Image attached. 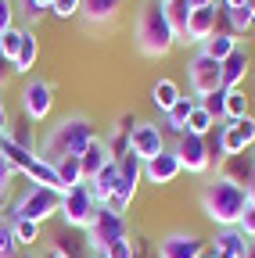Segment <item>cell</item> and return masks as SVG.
I'll return each instance as SVG.
<instances>
[{
  "mask_svg": "<svg viewBox=\"0 0 255 258\" xmlns=\"http://www.w3.org/2000/svg\"><path fill=\"white\" fill-rule=\"evenodd\" d=\"M0 154H4V158H8V165H11L15 172H22V169L29 165V161H33V158H36L33 151H25V147H18V144H15L11 137H0Z\"/></svg>",
  "mask_w": 255,
  "mask_h": 258,
  "instance_id": "cell-29",
  "label": "cell"
},
{
  "mask_svg": "<svg viewBox=\"0 0 255 258\" xmlns=\"http://www.w3.org/2000/svg\"><path fill=\"white\" fill-rule=\"evenodd\" d=\"M216 25H219V8H216V4L194 8V11H190V18H187V40H183V43H205L212 32H216Z\"/></svg>",
  "mask_w": 255,
  "mask_h": 258,
  "instance_id": "cell-16",
  "label": "cell"
},
{
  "mask_svg": "<svg viewBox=\"0 0 255 258\" xmlns=\"http://www.w3.org/2000/svg\"><path fill=\"white\" fill-rule=\"evenodd\" d=\"M251 161H255V144H251Z\"/></svg>",
  "mask_w": 255,
  "mask_h": 258,
  "instance_id": "cell-50",
  "label": "cell"
},
{
  "mask_svg": "<svg viewBox=\"0 0 255 258\" xmlns=\"http://www.w3.org/2000/svg\"><path fill=\"white\" fill-rule=\"evenodd\" d=\"M8 29H15V4L11 0H0V36H4Z\"/></svg>",
  "mask_w": 255,
  "mask_h": 258,
  "instance_id": "cell-38",
  "label": "cell"
},
{
  "mask_svg": "<svg viewBox=\"0 0 255 258\" xmlns=\"http://www.w3.org/2000/svg\"><path fill=\"white\" fill-rule=\"evenodd\" d=\"M187 79H190V90H194V97H209V93L223 90V86H219V61H212V57L201 54V50L190 57V64H187Z\"/></svg>",
  "mask_w": 255,
  "mask_h": 258,
  "instance_id": "cell-8",
  "label": "cell"
},
{
  "mask_svg": "<svg viewBox=\"0 0 255 258\" xmlns=\"http://www.w3.org/2000/svg\"><path fill=\"white\" fill-rule=\"evenodd\" d=\"M90 190H93V198H97V205H105L108 198H112V194H115V186H119V165H115V161H108V165L97 172V176H93L90 183H86Z\"/></svg>",
  "mask_w": 255,
  "mask_h": 258,
  "instance_id": "cell-22",
  "label": "cell"
},
{
  "mask_svg": "<svg viewBox=\"0 0 255 258\" xmlns=\"http://www.w3.org/2000/svg\"><path fill=\"white\" fill-rule=\"evenodd\" d=\"M54 108V86L43 83V79H33L25 90H22V111L29 122H43Z\"/></svg>",
  "mask_w": 255,
  "mask_h": 258,
  "instance_id": "cell-10",
  "label": "cell"
},
{
  "mask_svg": "<svg viewBox=\"0 0 255 258\" xmlns=\"http://www.w3.org/2000/svg\"><path fill=\"white\" fill-rule=\"evenodd\" d=\"M201 258H212V254H201Z\"/></svg>",
  "mask_w": 255,
  "mask_h": 258,
  "instance_id": "cell-52",
  "label": "cell"
},
{
  "mask_svg": "<svg viewBox=\"0 0 255 258\" xmlns=\"http://www.w3.org/2000/svg\"><path fill=\"white\" fill-rule=\"evenodd\" d=\"M255 144V118L244 115V118H234L219 129V151L223 154H241V151H251Z\"/></svg>",
  "mask_w": 255,
  "mask_h": 258,
  "instance_id": "cell-9",
  "label": "cell"
},
{
  "mask_svg": "<svg viewBox=\"0 0 255 258\" xmlns=\"http://www.w3.org/2000/svg\"><path fill=\"white\" fill-rule=\"evenodd\" d=\"M54 251H61L65 258H86V254H93V251H90V240H86V237H79L72 226H65V230L58 233Z\"/></svg>",
  "mask_w": 255,
  "mask_h": 258,
  "instance_id": "cell-21",
  "label": "cell"
},
{
  "mask_svg": "<svg viewBox=\"0 0 255 258\" xmlns=\"http://www.w3.org/2000/svg\"><path fill=\"white\" fill-rule=\"evenodd\" d=\"M119 237H126V219L115 215V212H108L105 205H97V212H93V219H90V226H86L90 251H93V254H105V247H108L112 240H119Z\"/></svg>",
  "mask_w": 255,
  "mask_h": 258,
  "instance_id": "cell-6",
  "label": "cell"
},
{
  "mask_svg": "<svg viewBox=\"0 0 255 258\" xmlns=\"http://www.w3.org/2000/svg\"><path fill=\"white\" fill-rule=\"evenodd\" d=\"M15 258H36V254H29V251H22V254H15Z\"/></svg>",
  "mask_w": 255,
  "mask_h": 258,
  "instance_id": "cell-49",
  "label": "cell"
},
{
  "mask_svg": "<svg viewBox=\"0 0 255 258\" xmlns=\"http://www.w3.org/2000/svg\"><path fill=\"white\" fill-rule=\"evenodd\" d=\"M166 151V137H162V129L151 125V122H137L130 129V154H137L140 161L155 158V154H162Z\"/></svg>",
  "mask_w": 255,
  "mask_h": 258,
  "instance_id": "cell-12",
  "label": "cell"
},
{
  "mask_svg": "<svg viewBox=\"0 0 255 258\" xmlns=\"http://www.w3.org/2000/svg\"><path fill=\"white\" fill-rule=\"evenodd\" d=\"M244 258H255V240H248V247H244Z\"/></svg>",
  "mask_w": 255,
  "mask_h": 258,
  "instance_id": "cell-46",
  "label": "cell"
},
{
  "mask_svg": "<svg viewBox=\"0 0 255 258\" xmlns=\"http://www.w3.org/2000/svg\"><path fill=\"white\" fill-rule=\"evenodd\" d=\"M223 108H227V122L244 118V115H248V97H244V90H227V97H223Z\"/></svg>",
  "mask_w": 255,
  "mask_h": 258,
  "instance_id": "cell-30",
  "label": "cell"
},
{
  "mask_svg": "<svg viewBox=\"0 0 255 258\" xmlns=\"http://www.w3.org/2000/svg\"><path fill=\"white\" fill-rule=\"evenodd\" d=\"M180 172H183V169H180V158H176V151H173V147H166L162 154H155V158H147V161H144V179H147V183H155V186L173 183Z\"/></svg>",
  "mask_w": 255,
  "mask_h": 258,
  "instance_id": "cell-14",
  "label": "cell"
},
{
  "mask_svg": "<svg viewBox=\"0 0 255 258\" xmlns=\"http://www.w3.org/2000/svg\"><path fill=\"white\" fill-rule=\"evenodd\" d=\"M248 0H223V8H244Z\"/></svg>",
  "mask_w": 255,
  "mask_h": 258,
  "instance_id": "cell-45",
  "label": "cell"
},
{
  "mask_svg": "<svg viewBox=\"0 0 255 258\" xmlns=\"http://www.w3.org/2000/svg\"><path fill=\"white\" fill-rule=\"evenodd\" d=\"M79 8H83V0H50L47 4V11H54L58 18H72V15H79Z\"/></svg>",
  "mask_w": 255,
  "mask_h": 258,
  "instance_id": "cell-37",
  "label": "cell"
},
{
  "mask_svg": "<svg viewBox=\"0 0 255 258\" xmlns=\"http://www.w3.org/2000/svg\"><path fill=\"white\" fill-rule=\"evenodd\" d=\"M58 212H61V219H65V226H72V230H86L93 212H97V198H93V190L86 183H79V186L61 194V208Z\"/></svg>",
  "mask_w": 255,
  "mask_h": 258,
  "instance_id": "cell-5",
  "label": "cell"
},
{
  "mask_svg": "<svg viewBox=\"0 0 255 258\" xmlns=\"http://www.w3.org/2000/svg\"><path fill=\"white\" fill-rule=\"evenodd\" d=\"M244 247H248V237L230 226V230H219L216 233V244H212V258H244Z\"/></svg>",
  "mask_w": 255,
  "mask_h": 258,
  "instance_id": "cell-17",
  "label": "cell"
},
{
  "mask_svg": "<svg viewBox=\"0 0 255 258\" xmlns=\"http://www.w3.org/2000/svg\"><path fill=\"white\" fill-rule=\"evenodd\" d=\"M223 97H227V90H216V93H209V97H201V101H198L212 122H227V108H223Z\"/></svg>",
  "mask_w": 255,
  "mask_h": 258,
  "instance_id": "cell-33",
  "label": "cell"
},
{
  "mask_svg": "<svg viewBox=\"0 0 255 258\" xmlns=\"http://www.w3.org/2000/svg\"><path fill=\"white\" fill-rule=\"evenodd\" d=\"M119 8H122V0H83L79 15L93 25H101V22H112L119 15Z\"/></svg>",
  "mask_w": 255,
  "mask_h": 258,
  "instance_id": "cell-23",
  "label": "cell"
},
{
  "mask_svg": "<svg viewBox=\"0 0 255 258\" xmlns=\"http://www.w3.org/2000/svg\"><path fill=\"white\" fill-rule=\"evenodd\" d=\"M216 122L205 115V108L201 104H194V111H190V118H187V129L183 133H194V137H209V129H212Z\"/></svg>",
  "mask_w": 255,
  "mask_h": 258,
  "instance_id": "cell-34",
  "label": "cell"
},
{
  "mask_svg": "<svg viewBox=\"0 0 255 258\" xmlns=\"http://www.w3.org/2000/svg\"><path fill=\"white\" fill-rule=\"evenodd\" d=\"M18 43H22V29H8L4 36H0V54H4L11 64H15V57H18Z\"/></svg>",
  "mask_w": 255,
  "mask_h": 258,
  "instance_id": "cell-36",
  "label": "cell"
},
{
  "mask_svg": "<svg viewBox=\"0 0 255 258\" xmlns=\"http://www.w3.org/2000/svg\"><path fill=\"white\" fill-rule=\"evenodd\" d=\"M54 172H58V179H61V194L83 183V169H79V158H61V161H54Z\"/></svg>",
  "mask_w": 255,
  "mask_h": 258,
  "instance_id": "cell-28",
  "label": "cell"
},
{
  "mask_svg": "<svg viewBox=\"0 0 255 258\" xmlns=\"http://www.w3.org/2000/svg\"><path fill=\"white\" fill-rule=\"evenodd\" d=\"M11 176H15V169L8 165V158L0 154V194H8V186H11Z\"/></svg>",
  "mask_w": 255,
  "mask_h": 258,
  "instance_id": "cell-40",
  "label": "cell"
},
{
  "mask_svg": "<svg viewBox=\"0 0 255 258\" xmlns=\"http://www.w3.org/2000/svg\"><path fill=\"white\" fill-rule=\"evenodd\" d=\"M11 76H15V64H11V61H8L4 54H0V86H4V83H8Z\"/></svg>",
  "mask_w": 255,
  "mask_h": 258,
  "instance_id": "cell-42",
  "label": "cell"
},
{
  "mask_svg": "<svg viewBox=\"0 0 255 258\" xmlns=\"http://www.w3.org/2000/svg\"><path fill=\"white\" fill-rule=\"evenodd\" d=\"M4 137H11L18 147H25V151H33V154H36V144H33V125H29V118H15V129H8Z\"/></svg>",
  "mask_w": 255,
  "mask_h": 258,
  "instance_id": "cell-31",
  "label": "cell"
},
{
  "mask_svg": "<svg viewBox=\"0 0 255 258\" xmlns=\"http://www.w3.org/2000/svg\"><path fill=\"white\" fill-rule=\"evenodd\" d=\"M248 64H251L248 50H244V47H237L227 61H219V86H223V90H244Z\"/></svg>",
  "mask_w": 255,
  "mask_h": 258,
  "instance_id": "cell-15",
  "label": "cell"
},
{
  "mask_svg": "<svg viewBox=\"0 0 255 258\" xmlns=\"http://www.w3.org/2000/svg\"><path fill=\"white\" fill-rule=\"evenodd\" d=\"M112 161V154H108V147H105V140H93L83 154H79V169H83V183H90L93 176H97L105 165Z\"/></svg>",
  "mask_w": 255,
  "mask_h": 258,
  "instance_id": "cell-18",
  "label": "cell"
},
{
  "mask_svg": "<svg viewBox=\"0 0 255 258\" xmlns=\"http://www.w3.org/2000/svg\"><path fill=\"white\" fill-rule=\"evenodd\" d=\"M15 254V233H11V226L0 222V258H11Z\"/></svg>",
  "mask_w": 255,
  "mask_h": 258,
  "instance_id": "cell-39",
  "label": "cell"
},
{
  "mask_svg": "<svg viewBox=\"0 0 255 258\" xmlns=\"http://www.w3.org/2000/svg\"><path fill=\"white\" fill-rule=\"evenodd\" d=\"M176 158H180V169H187V172H194V176H201V172H209V165H212V154H209V137H194V133H180L176 137Z\"/></svg>",
  "mask_w": 255,
  "mask_h": 258,
  "instance_id": "cell-7",
  "label": "cell"
},
{
  "mask_svg": "<svg viewBox=\"0 0 255 258\" xmlns=\"http://www.w3.org/2000/svg\"><path fill=\"white\" fill-rule=\"evenodd\" d=\"M93 140H97V133H93V122L90 118H83V115H69V118H61L50 133H47V140H43V147H40V158L43 161H61V158H79Z\"/></svg>",
  "mask_w": 255,
  "mask_h": 258,
  "instance_id": "cell-1",
  "label": "cell"
},
{
  "mask_svg": "<svg viewBox=\"0 0 255 258\" xmlns=\"http://www.w3.org/2000/svg\"><path fill=\"white\" fill-rule=\"evenodd\" d=\"M205 240L198 233H169L158 240V258H201Z\"/></svg>",
  "mask_w": 255,
  "mask_h": 258,
  "instance_id": "cell-13",
  "label": "cell"
},
{
  "mask_svg": "<svg viewBox=\"0 0 255 258\" xmlns=\"http://www.w3.org/2000/svg\"><path fill=\"white\" fill-rule=\"evenodd\" d=\"M244 8H248V15H251V22H255V0H248Z\"/></svg>",
  "mask_w": 255,
  "mask_h": 258,
  "instance_id": "cell-47",
  "label": "cell"
},
{
  "mask_svg": "<svg viewBox=\"0 0 255 258\" xmlns=\"http://www.w3.org/2000/svg\"><path fill=\"white\" fill-rule=\"evenodd\" d=\"M93 258H105V254H93Z\"/></svg>",
  "mask_w": 255,
  "mask_h": 258,
  "instance_id": "cell-51",
  "label": "cell"
},
{
  "mask_svg": "<svg viewBox=\"0 0 255 258\" xmlns=\"http://www.w3.org/2000/svg\"><path fill=\"white\" fill-rule=\"evenodd\" d=\"M190 111H194V101H190V97H180V101L166 111V129H169V133H183V129H187V118H190Z\"/></svg>",
  "mask_w": 255,
  "mask_h": 258,
  "instance_id": "cell-27",
  "label": "cell"
},
{
  "mask_svg": "<svg viewBox=\"0 0 255 258\" xmlns=\"http://www.w3.org/2000/svg\"><path fill=\"white\" fill-rule=\"evenodd\" d=\"M180 97H183V93H180V86H176L173 79H158V83L151 86V101H155L158 111H169V108L180 101Z\"/></svg>",
  "mask_w": 255,
  "mask_h": 258,
  "instance_id": "cell-26",
  "label": "cell"
},
{
  "mask_svg": "<svg viewBox=\"0 0 255 258\" xmlns=\"http://www.w3.org/2000/svg\"><path fill=\"white\" fill-rule=\"evenodd\" d=\"M219 179H227L241 190H248L255 183V161H251V151H241V154H223L219 158V169H216Z\"/></svg>",
  "mask_w": 255,
  "mask_h": 258,
  "instance_id": "cell-11",
  "label": "cell"
},
{
  "mask_svg": "<svg viewBox=\"0 0 255 258\" xmlns=\"http://www.w3.org/2000/svg\"><path fill=\"white\" fill-rule=\"evenodd\" d=\"M58 208H61V194H58V190L33 186V190L25 194V198H18V201H15L11 215H15V219H29V222L43 226L50 215H58Z\"/></svg>",
  "mask_w": 255,
  "mask_h": 258,
  "instance_id": "cell-4",
  "label": "cell"
},
{
  "mask_svg": "<svg viewBox=\"0 0 255 258\" xmlns=\"http://www.w3.org/2000/svg\"><path fill=\"white\" fill-rule=\"evenodd\" d=\"M187 4H190V11H194V8H209V4H216V0H187Z\"/></svg>",
  "mask_w": 255,
  "mask_h": 258,
  "instance_id": "cell-44",
  "label": "cell"
},
{
  "mask_svg": "<svg viewBox=\"0 0 255 258\" xmlns=\"http://www.w3.org/2000/svg\"><path fill=\"white\" fill-rule=\"evenodd\" d=\"M22 4H25V15H29V18H40L50 0H22Z\"/></svg>",
  "mask_w": 255,
  "mask_h": 258,
  "instance_id": "cell-41",
  "label": "cell"
},
{
  "mask_svg": "<svg viewBox=\"0 0 255 258\" xmlns=\"http://www.w3.org/2000/svg\"><path fill=\"white\" fill-rule=\"evenodd\" d=\"M40 57V43L29 29H22V43H18V57H15V72H29Z\"/></svg>",
  "mask_w": 255,
  "mask_h": 258,
  "instance_id": "cell-24",
  "label": "cell"
},
{
  "mask_svg": "<svg viewBox=\"0 0 255 258\" xmlns=\"http://www.w3.org/2000/svg\"><path fill=\"white\" fill-rule=\"evenodd\" d=\"M151 258H158V254H151Z\"/></svg>",
  "mask_w": 255,
  "mask_h": 258,
  "instance_id": "cell-53",
  "label": "cell"
},
{
  "mask_svg": "<svg viewBox=\"0 0 255 258\" xmlns=\"http://www.w3.org/2000/svg\"><path fill=\"white\" fill-rule=\"evenodd\" d=\"M11 233H15V244L29 247V244H36L40 226H36V222H29V219H15V222H11Z\"/></svg>",
  "mask_w": 255,
  "mask_h": 258,
  "instance_id": "cell-32",
  "label": "cell"
},
{
  "mask_svg": "<svg viewBox=\"0 0 255 258\" xmlns=\"http://www.w3.org/2000/svg\"><path fill=\"white\" fill-rule=\"evenodd\" d=\"M219 18L227 22V32H230V36H241V32L255 29V22H251V15H248V8H223V4H219Z\"/></svg>",
  "mask_w": 255,
  "mask_h": 258,
  "instance_id": "cell-25",
  "label": "cell"
},
{
  "mask_svg": "<svg viewBox=\"0 0 255 258\" xmlns=\"http://www.w3.org/2000/svg\"><path fill=\"white\" fill-rule=\"evenodd\" d=\"M11 129V122H8V108H4V101H0V137H4Z\"/></svg>",
  "mask_w": 255,
  "mask_h": 258,
  "instance_id": "cell-43",
  "label": "cell"
},
{
  "mask_svg": "<svg viewBox=\"0 0 255 258\" xmlns=\"http://www.w3.org/2000/svg\"><path fill=\"white\" fill-rule=\"evenodd\" d=\"M162 4H166V0H162Z\"/></svg>",
  "mask_w": 255,
  "mask_h": 258,
  "instance_id": "cell-54",
  "label": "cell"
},
{
  "mask_svg": "<svg viewBox=\"0 0 255 258\" xmlns=\"http://www.w3.org/2000/svg\"><path fill=\"white\" fill-rule=\"evenodd\" d=\"M176 47V32L169 25L166 4L162 0H147L137 15V50L144 57H166Z\"/></svg>",
  "mask_w": 255,
  "mask_h": 258,
  "instance_id": "cell-2",
  "label": "cell"
},
{
  "mask_svg": "<svg viewBox=\"0 0 255 258\" xmlns=\"http://www.w3.org/2000/svg\"><path fill=\"white\" fill-rule=\"evenodd\" d=\"M237 47H241V40H237V36H230L227 29H216L212 36L201 43V54H209L212 61H227V57H230Z\"/></svg>",
  "mask_w": 255,
  "mask_h": 258,
  "instance_id": "cell-19",
  "label": "cell"
},
{
  "mask_svg": "<svg viewBox=\"0 0 255 258\" xmlns=\"http://www.w3.org/2000/svg\"><path fill=\"white\" fill-rule=\"evenodd\" d=\"M22 176H29L33 179V186H47V190H58L61 194V179H58V172H54V165L50 161H43L40 154L29 161V165L22 169Z\"/></svg>",
  "mask_w": 255,
  "mask_h": 258,
  "instance_id": "cell-20",
  "label": "cell"
},
{
  "mask_svg": "<svg viewBox=\"0 0 255 258\" xmlns=\"http://www.w3.org/2000/svg\"><path fill=\"white\" fill-rule=\"evenodd\" d=\"M105 258H137V244L130 240V233L119 237V240H112V244L105 247Z\"/></svg>",
  "mask_w": 255,
  "mask_h": 258,
  "instance_id": "cell-35",
  "label": "cell"
},
{
  "mask_svg": "<svg viewBox=\"0 0 255 258\" xmlns=\"http://www.w3.org/2000/svg\"><path fill=\"white\" fill-rule=\"evenodd\" d=\"M47 258H65V254H61V251H50V254H47Z\"/></svg>",
  "mask_w": 255,
  "mask_h": 258,
  "instance_id": "cell-48",
  "label": "cell"
},
{
  "mask_svg": "<svg viewBox=\"0 0 255 258\" xmlns=\"http://www.w3.org/2000/svg\"><path fill=\"white\" fill-rule=\"evenodd\" d=\"M244 205H248V190H241V186H234V183H227V179H219V176H216L212 183H205V190H201V208H205V215H209L216 226H223V230H230V226L241 222Z\"/></svg>",
  "mask_w": 255,
  "mask_h": 258,
  "instance_id": "cell-3",
  "label": "cell"
}]
</instances>
